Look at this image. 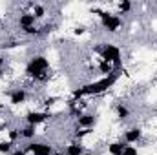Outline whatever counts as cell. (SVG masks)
I'll list each match as a JSON object with an SVG mask.
<instances>
[{
    "mask_svg": "<svg viewBox=\"0 0 157 155\" xmlns=\"http://www.w3.org/2000/svg\"><path fill=\"white\" fill-rule=\"evenodd\" d=\"M117 78H119L117 73H112L108 77H102V78H99V80H93V82H88V84L80 86L77 89H73V100L80 102L82 97H95V95H101V93L112 89L115 86Z\"/></svg>",
    "mask_w": 157,
    "mask_h": 155,
    "instance_id": "6da1fadb",
    "label": "cell"
},
{
    "mask_svg": "<svg viewBox=\"0 0 157 155\" xmlns=\"http://www.w3.org/2000/svg\"><path fill=\"white\" fill-rule=\"evenodd\" d=\"M49 60L44 55H35L26 64V75L37 82H46L49 78Z\"/></svg>",
    "mask_w": 157,
    "mask_h": 155,
    "instance_id": "7a4b0ae2",
    "label": "cell"
},
{
    "mask_svg": "<svg viewBox=\"0 0 157 155\" xmlns=\"http://www.w3.org/2000/svg\"><path fill=\"white\" fill-rule=\"evenodd\" d=\"M97 51H99V55H101V60L110 62L113 68H119V66L122 64V51H121V47L115 46V44L106 42V44L99 46Z\"/></svg>",
    "mask_w": 157,
    "mask_h": 155,
    "instance_id": "3957f363",
    "label": "cell"
},
{
    "mask_svg": "<svg viewBox=\"0 0 157 155\" xmlns=\"http://www.w3.org/2000/svg\"><path fill=\"white\" fill-rule=\"evenodd\" d=\"M93 13H97L101 17V26L104 28V31L108 33H117L119 29L122 28V18L115 15V13H110V11H101V9H93Z\"/></svg>",
    "mask_w": 157,
    "mask_h": 155,
    "instance_id": "277c9868",
    "label": "cell"
},
{
    "mask_svg": "<svg viewBox=\"0 0 157 155\" xmlns=\"http://www.w3.org/2000/svg\"><path fill=\"white\" fill-rule=\"evenodd\" d=\"M26 152H29L31 155H53V146L48 142H29L26 146Z\"/></svg>",
    "mask_w": 157,
    "mask_h": 155,
    "instance_id": "5b68a950",
    "label": "cell"
},
{
    "mask_svg": "<svg viewBox=\"0 0 157 155\" xmlns=\"http://www.w3.org/2000/svg\"><path fill=\"white\" fill-rule=\"evenodd\" d=\"M49 117H51L49 112H28L24 119H26V122H28L29 126H35V128H37L39 124H44Z\"/></svg>",
    "mask_w": 157,
    "mask_h": 155,
    "instance_id": "8992f818",
    "label": "cell"
},
{
    "mask_svg": "<svg viewBox=\"0 0 157 155\" xmlns=\"http://www.w3.org/2000/svg\"><path fill=\"white\" fill-rule=\"evenodd\" d=\"M28 100V89L26 88H15L11 93H9V102L13 106H20V104H26Z\"/></svg>",
    "mask_w": 157,
    "mask_h": 155,
    "instance_id": "52a82bcc",
    "label": "cell"
},
{
    "mask_svg": "<svg viewBox=\"0 0 157 155\" xmlns=\"http://www.w3.org/2000/svg\"><path fill=\"white\" fill-rule=\"evenodd\" d=\"M141 139H143V130L137 128V126L128 128V130L124 131V142H126V144H135V142H139Z\"/></svg>",
    "mask_w": 157,
    "mask_h": 155,
    "instance_id": "ba28073f",
    "label": "cell"
},
{
    "mask_svg": "<svg viewBox=\"0 0 157 155\" xmlns=\"http://www.w3.org/2000/svg\"><path fill=\"white\" fill-rule=\"evenodd\" d=\"M95 122H97V117L93 113H80V117H77L78 128H93Z\"/></svg>",
    "mask_w": 157,
    "mask_h": 155,
    "instance_id": "9c48e42d",
    "label": "cell"
},
{
    "mask_svg": "<svg viewBox=\"0 0 157 155\" xmlns=\"http://www.w3.org/2000/svg\"><path fill=\"white\" fill-rule=\"evenodd\" d=\"M18 26H20V29L33 28V26H37V18L33 17V13H20V17H18Z\"/></svg>",
    "mask_w": 157,
    "mask_h": 155,
    "instance_id": "30bf717a",
    "label": "cell"
},
{
    "mask_svg": "<svg viewBox=\"0 0 157 155\" xmlns=\"http://www.w3.org/2000/svg\"><path fill=\"white\" fill-rule=\"evenodd\" d=\"M66 155H84L86 153V148L80 144V142H71V144H68L66 146Z\"/></svg>",
    "mask_w": 157,
    "mask_h": 155,
    "instance_id": "8fae6325",
    "label": "cell"
},
{
    "mask_svg": "<svg viewBox=\"0 0 157 155\" xmlns=\"http://www.w3.org/2000/svg\"><path fill=\"white\" fill-rule=\"evenodd\" d=\"M97 70H99V73H101V75H104V77H108V75L115 73V68H113L110 62L101 60V59H99V66H97Z\"/></svg>",
    "mask_w": 157,
    "mask_h": 155,
    "instance_id": "7c38bea8",
    "label": "cell"
},
{
    "mask_svg": "<svg viewBox=\"0 0 157 155\" xmlns=\"http://www.w3.org/2000/svg\"><path fill=\"white\" fill-rule=\"evenodd\" d=\"M124 146H126V142H122V141L110 142V144H108V153H110V155H122Z\"/></svg>",
    "mask_w": 157,
    "mask_h": 155,
    "instance_id": "4fadbf2b",
    "label": "cell"
},
{
    "mask_svg": "<svg viewBox=\"0 0 157 155\" xmlns=\"http://www.w3.org/2000/svg\"><path fill=\"white\" fill-rule=\"evenodd\" d=\"M20 135H22V139H26V141H31V139H35V135H37V128L28 124V126L20 128Z\"/></svg>",
    "mask_w": 157,
    "mask_h": 155,
    "instance_id": "5bb4252c",
    "label": "cell"
},
{
    "mask_svg": "<svg viewBox=\"0 0 157 155\" xmlns=\"http://www.w3.org/2000/svg\"><path fill=\"white\" fill-rule=\"evenodd\" d=\"M115 113L121 120H126L128 117H130V108L126 106V104H122V102H119L117 106H115Z\"/></svg>",
    "mask_w": 157,
    "mask_h": 155,
    "instance_id": "9a60e30c",
    "label": "cell"
},
{
    "mask_svg": "<svg viewBox=\"0 0 157 155\" xmlns=\"http://www.w3.org/2000/svg\"><path fill=\"white\" fill-rule=\"evenodd\" d=\"M13 153V142L11 141H0V155Z\"/></svg>",
    "mask_w": 157,
    "mask_h": 155,
    "instance_id": "2e32d148",
    "label": "cell"
},
{
    "mask_svg": "<svg viewBox=\"0 0 157 155\" xmlns=\"http://www.w3.org/2000/svg\"><path fill=\"white\" fill-rule=\"evenodd\" d=\"M31 7H33V11H31V13H33V17H35L37 20L46 17V7H44L42 4H33Z\"/></svg>",
    "mask_w": 157,
    "mask_h": 155,
    "instance_id": "e0dca14e",
    "label": "cell"
},
{
    "mask_svg": "<svg viewBox=\"0 0 157 155\" xmlns=\"http://www.w3.org/2000/svg\"><path fill=\"white\" fill-rule=\"evenodd\" d=\"M18 139H22V135H20V128H11V130L7 131V141H11V142L15 144Z\"/></svg>",
    "mask_w": 157,
    "mask_h": 155,
    "instance_id": "ac0fdd59",
    "label": "cell"
},
{
    "mask_svg": "<svg viewBox=\"0 0 157 155\" xmlns=\"http://www.w3.org/2000/svg\"><path fill=\"white\" fill-rule=\"evenodd\" d=\"M132 7H133V4H132L130 0H122V2L119 4V11H121V13H130Z\"/></svg>",
    "mask_w": 157,
    "mask_h": 155,
    "instance_id": "d6986e66",
    "label": "cell"
},
{
    "mask_svg": "<svg viewBox=\"0 0 157 155\" xmlns=\"http://www.w3.org/2000/svg\"><path fill=\"white\" fill-rule=\"evenodd\" d=\"M22 33L28 35V37H39L40 35V28H37V26H33V28H26V29H22Z\"/></svg>",
    "mask_w": 157,
    "mask_h": 155,
    "instance_id": "ffe728a7",
    "label": "cell"
},
{
    "mask_svg": "<svg viewBox=\"0 0 157 155\" xmlns=\"http://www.w3.org/2000/svg\"><path fill=\"white\" fill-rule=\"evenodd\" d=\"M122 155H139V150L135 148V146H132V144H126L124 146V152Z\"/></svg>",
    "mask_w": 157,
    "mask_h": 155,
    "instance_id": "44dd1931",
    "label": "cell"
},
{
    "mask_svg": "<svg viewBox=\"0 0 157 155\" xmlns=\"http://www.w3.org/2000/svg\"><path fill=\"white\" fill-rule=\"evenodd\" d=\"M57 102V97H46L44 99V106H53Z\"/></svg>",
    "mask_w": 157,
    "mask_h": 155,
    "instance_id": "7402d4cb",
    "label": "cell"
},
{
    "mask_svg": "<svg viewBox=\"0 0 157 155\" xmlns=\"http://www.w3.org/2000/svg\"><path fill=\"white\" fill-rule=\"evenodd\" d=\"M4 64H6V57L0 55V77H2V73H4Z\"/></svg>",
    "mask_w": 157,
    "mask_h": 155,
    "instance_id": "603a6c76",
    "label": "cell"
},
{
    "mask_svg": "<svg viewBox=\"0 0 157 155\" xmlns=\"http://www.w3.org/2000/svg\"><path fill=\"white\" fill-rule=\"evenodd\" d=\"M11 155H26V150H20V148H18V150H15Z\"/></svg>",
    "mask_w": 157,
    "mask_h": 155,
    "instance_id": "cb8c5ba5",
    "label": "cell"
},
{
    "mask_svg": "<svg viewBox=\"0 0 157 155\" xmlns=\"http://www.w3.org/2000/svg\"><path fill=\"white\" fill-rule=\"evenodd\" d=\"M73 33H75V35H82V33H84V28H77Z\"/></svg>",
    "mask_w": 157,
    "mask_h": 155,
    "instance_id": "d4e9b609",
    "label": "cell"
},
{
    "mask_svg": "<svg viewBox=\"0 0 157 155\" xmlns=\"http://www.w3.org/2000/svg\"><path fill=\"white\" fill-rule=\"evenodd\" d=\"M53 155H66L64 152H53Z\"/></svg>",
    "mask_w": 157,
    "mask_h": 155,
    "instance_id": "484cf974",
    "label": "cell"
},
{
    "mask_svg": "<svg viewBox=\"0 0 157 155\" xmlns=\"http://www.w3.org/2000/svg\"><path fill=\"white\" fill-rule=\"evenodd\" d=\"M0 26H2V18H0Z\"/></svg>",
    "mask_w": 157,
    "mask_h": 155,
    "instance_id": "4316f807",
    "label": "cell"
}]
</instances>
